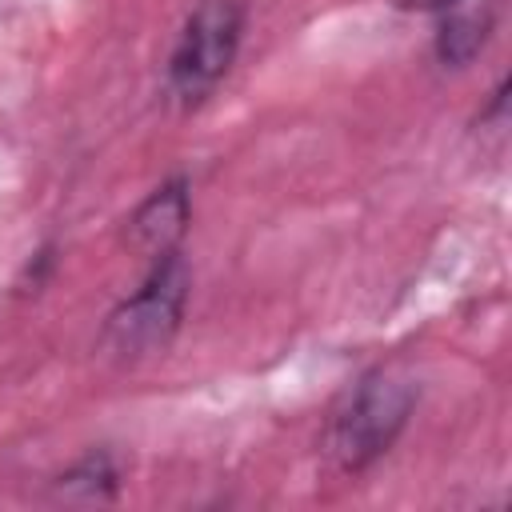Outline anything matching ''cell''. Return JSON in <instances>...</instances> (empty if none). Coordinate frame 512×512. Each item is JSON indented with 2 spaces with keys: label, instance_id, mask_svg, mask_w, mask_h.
I'll list each match as a JSON object with an SVG mask.
<instances>
[{
  "label": "cell",
  "instance_id": "cell-2",
  "mask_svg": "<svg viewBox=\"0 0 512 512\" xmlns=\"http://www.w3.org/2000/svg\"><path fill=\"white\" fill-rule=\"evenodd\" d=\"M184 296H188V268H184L180 252L172 248V252L152 260L148 280L108 316L104 348L116 352L120 360L160 352L172 340V332L180 328Z\"/></svg>",
  "mask_w": 512,
  "mask_h": 512
},
{
  "label": "cell",
  "instance_id": "cell-4",
  "mask_svg": "<svg viewBox=\"0 0 512 512\" xmlns=\"http://www.w3.org/2000/svg\"><path fill=\"white\" fill-rule=\"evenodd\" d=\"M184 224H188V184L176 176L168 184H160L128 220V240L148 252L152 260L172 252L176 240L184 236Z\"/></svg>",
  "mask_w": 512,
  "mask_h": 512
},
{
  "label": "cell",
  "instance_id": "cell-7",
  "mask_svg": "<svg viewBox=\"0 0 512 512\" xmlns=\"http://www.w3.org/2000/svg\"><path fill=\"white\" fill-rule=\"evenodd\" d=\"M400 8H412V12H448L456 8L460 0H396Z\"/></svg>",
  "mask_w": 512,
  "mask_h": 512
},
{
  "label": "cell",
  "instance_id": "cell-3",
  "mask_svg": "<svg viewBox=\"0 0 512 512\" xmlns=\"http://www.w3.org/2000/svg\"><path fill=\"white\" fill-rule=\"evenodd\" d=\"M244 32L240 0H200L168 60V88L180 104H200L232 68Z\"/></svg>",
  "mask_w": 512,
  "mask_h": 512
},
{
  "label": "cell",
  "instance_id": "cell-6",
  "mask_svg": "<svg viewBox=\"0 0 512 512\" xmlns=\"http://www.w3.org/2000/svg\"><path fill=\"white\" fill-rule=\"evenodd\" d=\"M60 496L68 500H112L116 496V468L104 452L84 456L72 472L60 476Z\"/></svg>",
  "mask_w": 512,
  "mask_h": 512
},
{
  "label": "cell",
  "instance_id": "cell-5",
  "mask_svg": "<svg viewBox=\"0 0 512 512\" xmlns=\"http://www.w3.org/2000/svg\"><path fill=\"white\" fill-rule=\"evenodd\" d=\"M492 32V12H452L436 32V56L452 68L468 64Z\"/></svg>",
  "mask_w": 512,
  "mask_h": 512
},
{
  "label": "cell",
  "instance_id": "cell-1",
  "mask_svg": "<svg viewBox=\"0 0 512 512\" xmlns=\"http://www.w3.org/2000/svg\"><path fill=\"white\" fill-rule=\"evenodd\" d=\"M412 404H416V384L408 376H400L396 368L368 372L328 420L324 456L332 460V468L356 476L372 460H380L408 424Z\"/></svg>",
  "mask_w": 512,
  "mask_h": 512
}]
</instances>
